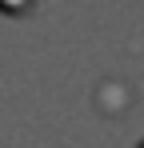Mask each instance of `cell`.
Returning <instances> with one entry per match:
<instances>
[{"mask_svg": "<svg viewBox=\"0 0 144 148\" xmlns=\"http://www.w3.org/2000/svg\"><path fill=\"white\" fill-rule=\"evenodd\" d=\"M0 4H8V8H12V4H24V0H0Z\"/></svg>", "mask_w": 144, "mask_h": 148, "instance_id": "1", "label": "cell"}]
</instances>
